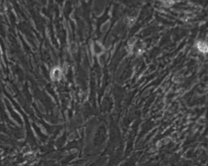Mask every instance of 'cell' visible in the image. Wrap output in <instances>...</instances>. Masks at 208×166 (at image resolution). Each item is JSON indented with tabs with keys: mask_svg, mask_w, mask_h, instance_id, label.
Listing matches in <instances>:
<instances>
[{
	"mask_svg": "<svg viewBox=\"0 0 208 166\" xmlns=\"http://www.w3.org/2000/svg\"><path fill=\"white\" fill-rule=\"evenodd\" d=\"M197 47L200 51L203 53L208 52V44L203 42H200L197 43Z\"/></svg>",
	"mask_w": 208,
	"mask_h": 166,
	"instance_id": "obj_1",
	"label": "cell"
}]
</instances>
